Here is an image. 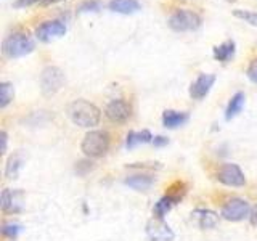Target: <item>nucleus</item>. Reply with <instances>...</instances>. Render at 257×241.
I'll list each match as a JSON object with an SVG mask.
<instances>
[{
    "mask_svg": "<svg viewBox=\"0 0 257 241\" xmlns=\"http://www.w3.org/2000/svg\"><path fill=\"white\" fill-rule=\"evenodd\" d=\"M247 77L251 79L254 84H257V58H254L251 63H249V68H247Z\"/></svg>",
    "mask_w": 257,
    "mask_h": 241,
    "instance_id": "a878e982",
    "label": "nucleus"
},
{
    "mask_svg": "<svg viewBox=\"0 0 257 241\" xmlns=\"http://www.w3.org/2000/svg\"><path fill=\"white\" fill-rule=\"evenodd\" d=\"M147 235L151 241H174L175 235L172 228L164 222V219H151L147 223Z\"/></svg>",
    "mask_w": 257,
    "mask_h": 241,
    "instance_id": "9d476101",
    "label": "nucleus"
},
{
    "mask_svg": "<svg viewBox=\"0 0 257 241\" xmlns=\"http://www.w3.org/2000/svg\"><path fill=\"white\" fill-rule=\"evenodd\" d=\"M68 116L76 126L90 129L98 126L101 111L87 100H74L68 106Z\"/></svg>",
    "mask_w": 257,
    "mask_h": 241,
    "instance_id": "f257e3e1",
    "label": "nucleus"
},
{
    "mask_svg": "<svg viewBox=\"0 0 257 241\" xmlns=\"http://www.w3.org/2000/svg\"><path fill=\"white\" fill-rule=\"evenodd\" d=\"M64 0H42V5H53V4H60Z\"/></svg>",
    "mask_w": 257,
    "mask_h": 241,
    "instance_id": "7c9ffc66",
    "label": "nucleus"
},
{
    "mask_svg": "<svg viewBox=\"0 0 257 241\" xmlns=\"http://www.w3.org/2000/svg\"><path fill=\"white\" fill-rule=\"evenodd\" d=\"M179 199H180V196H175V195H167L164 198H161L158 203L155 204V209H153V212H155V217H158V219H164V215L169 211H171L172 206Z\"/></svg>",
    "mask_w": 257,
    "mask_h": 241,
    "instance_id": "6ab92c4d",
    "label": "nucleus"
},
{
    "mask_svg": "<svg viewBox=\"0 0 257 241\" xmlns=\"http://www.w3.org/2000/svg\"><path fill=\"white\" fill-rule=\"evenodd\" d=\"M23 164H24V155L21 151L15 153V155H12L10 158H8L7 166H5V177L7 179H10V180L18 179Z\"/></svg>",
    "mask_w": 257,
    "mask_h": 241,
    "instance_id": "2eb2a0df",
    "label": "nucleus"
},
{
    "mask_svg": "<svg viewBox=\"0 0 257 241\" xmlns=\"http://www.w3.org/2000/svg\"><path fill=\"white\" fill-rule=\"evenodd\" d=\"M233 16L243 20L244 23L251 24V26H257V13L255 12H249V10H235Z\"/></svg>",
    "mask_w": 257,
    "mask_h": 241,
    "instance_id": "5701e85b",
    "label": "nucleus"
},
{
    "mask_svg": "<svg viewBox=\"0 0 257 241\" xmlns=\"http://www.w3.org/2000/svg\"><path fill=\"white\" fill-rule=\"evenodd\" d=\"M64 85V72L56 66H47L40 74V88L45 96H52Z\"/></svg>",
    "mask_w": 257,
    "mask_h": 241,
    "instance_id": "39448f33",
    "label": "nucleus"
},
{
    "mask_svg": "<svg viewBox=\"0 0 257 241\" xmlns=\"http://www.w3.org/2000/svg\"><path fill=\"white\" fill-rule=\"evenodd\" d=\"M251 214V207H249V203L246 199L241 198H233L230 201H227V204L222 207V217L225 220L230 222H239L249 217Z\"/></svg>",
    "mask_w": 257,
    "mask_h": 241,
    "instance_id": "0eeeda50",
    "label": "nucleus"
},
{
    "mask_svg": "<svg viewBox=\"0 0 257 241\" xmlns=\"http://www.w3.org/2000/svg\"><path fill=\"white\" fill-rule=\"evenodd\" d=\"M155 137L151 135L150 131H142V132H128L127 135V140H125V147L128 150H132L139 145H145V143H150L153 142Z\"/></svg>",
    "mask_w": 257,
    "mask_h": 241,
    "instance_id": "aec40b11",
    "label": "nucleus"
},
{
    "mask_svg": "<svg viewBox=\"0 0 257 241\" xmlns=\"http://www.w3.org/2000/svg\"><path fill=\"white\" fill-rule=\"evenodd\" d=\"M104 114L106 117L114 124H124L128 120L132 114V109H131V104H128L125 100L122 98H116V100H111L106 104V109H104Z\"/></svg>",
    "mask_w": 257,
    "mask_h": 241,
    "instance_id": "6e6552de",
    "label": "nucleus"
},
{
    "mask_svg": "<svg viewBox=\"0 0 257 241\" xmlns=\"http://www.w3.org/2000/svg\"><path fill=\"white\" fill-rule=\"evenodd\" d=\"M24 204V195L21 191L4 190L2 191V209L5 212H20Z\"/></svg>",
    "mask_w": 257,
    "mask_h": 241,
    "instance_id": "f8f14e48",
    "label": "nucleus"
},
{
    "mask_svg": "<svg viewBox=\"0 0 257 241\" xmlns=\"http://www.w3.org/2000/svg\"><path fill=\"white\" fill-rule=\"evenodd\" d=\"M191 215L195 217V220L201 228H214L217 222H219V215L214 211H209V209H198Z\"/></svg>",
    "mask_w": 257,
    "mask_h": 241,
    "instance_id": "dca6fc26",
    "label": "nucleus"
},
{
    "mask_svg": "<svg viewBox=\"0 0 257 241\" xmlns=\"http://www.w3.org/2000/svg\"><path fill=\"white\" fill-rule=\"evenodd\" d=\"M249 220H251V223L254 225V227H257V204L251 209V214H249Z\"/></svg>",
    "mask_w": 257,
    "mask_h": 241,
    "instance_id": "c85d7f7f",
    "label": "nucleus"
},
{
    "mask_svg": "<svg viewBox=\"0 0 257 241\" xmlns=\"http://www.w3.org/2000/svg\"><path fill=\"white\" fill-rule=\"evenodd\" d=\"M235 52H236V44L235 40H225V42L219 44L214 47V58L220 63H228L233 56H235Z\"/></svg>",
    "mask_w": 257,
    "mask_h": 241,
    "instance_id": "ddd939ff",
    "label": "nucleus"
},
{
    "mask_svg": "<svg viewBox=\"0 0 257 241\" xmlns=\"http://www.w3.org/2000/svg\"><path fill=\"white\" fill-rule=\"evenodd\" d=\"M153 143H155V147H164V145H167L169 143V140L166 139V137H155L153 139Z\"/></svg>",
    "mask_w": 257,
    "mask_h": 241,
    "instance_id": "cd10ccee",
    "label": "nucleus"
},
{
    "mask_svg": "<svg viewBox=\"0 0 257 241\" xmlns=\"http://www.w3.org/2000/svg\"><path fill=\"white\" fill-rule=\"evenodd\" d=\"M37 2H42V0H16L13 4L15 8H24V7H31V5H36Z\"/></svg>",
    "mask_w": 257,
    "mask_h": 241,
    "instance_id": "bb28decb",
    "label": "nucleus"
},
{
    "mask_svg": "<svg viewBox=\"0 0 257 241\" xmlns=\"http://www.w3.org/2000/svg\"><path fill=\"white\" fill-rule=\"evenodd\" d=\"M108 7L111 12L120 15H134L142 8L139 0H111Z\"/></svg>",
    "mask_w": 257,
    "mask_h": 241,
    "instance_id": "4468645a",
    "label": "nucleus"
},
{
    "mask_svg": "<svg viewBox=\"0 0 257 241\" xmlns=\"http://www.w3.org/2000/svg\"><path fill=\"white\" fill-rule=\"evenodd\" d=\"M15 98V88L10 82L0 84V108H7Z\"/></svg>",
    "mask_w": 257,
    "mask_h": 241,
    "instance_id": "4be33fe9",
    "label": "nucleus"
},
{
    "mask_svg": "<svg viewBox=\"0 0 257 241\" xmlns=\"http://www.w3.org/2000/svg\"><path fill=\"white\" fill-rule=\"evenodd\" d=\"M80 148H82L84 155L88 156V158H100L103 155H106V151L109 150V135H108V132H104V131L88 132L84 137Z\"/></svg>",
    "mask_w": 257,
    "mask_h": 241,
    "instance_id": "7ed1b4c3",
    "label": "nucleus"
},
{
    "mask_svg": "<svg viewBox=\"0 0 257 241\" xmlns=\"http://www.w3.org/2000/svg\"><path fill=\"white\" fill-rule=\"evenodd\" d=\"M217 180L220 183L227 185V187H244L246 185V177L239 166L225 163L219 167L217 171Z\"/></svg>",
    "mask_w": 257,
    "mask_h": 241,
    "instance_id": "423d86ee",
    "label": "nucleus"
},
{
    "mask_svg": "<svg viewBox=\"0 0 257 241\" xmlns=\"http://www.w3.org/2000/svg\"><path fill=\"white\" fill-rule=\"evenodd\" d=\"M188 120L187 112H180V111H174V109H167L163 112V124L167 129H177L183 126Z\"/></svg>",
    "mask_w": 257,
    "mask_h": 241,
    "instance_id": "f3484780",
    "label": "nucleus"
},
{
    "mask_svg": "<svg viewBox=\"0 0 257 241\" xmlns=\"http://www.w3.org/2000/svg\"><path fill=\"white\" fill-rule=\"evenodd\" d=\"M66 34V24L60 20H50L44 21L40 26L36 29V36L42 42H52L55 39H60Z\"/></svg>",
    "mask_w": 257,
    "mask_h": 241,
    "instance_id": "1a4fd4ad",
    "label": "nucleus"
},
{
    "mask_svg": "<svg viewBox=\"0 0 257 241\" xmlns=\"http://www.w3.org/2000/svg\"><path fill=\"white\" fill-rule=\"evenodd\" d=\"M7 143H8L7 132H2V153H5V151H7Z\"/></svg>",
    "mask_w": 257,
    "mask_h": 241,
    "instance_id": "c756f323",
    "label": "nucleus"
},
{
    "mask_svg": "<svg viewBox=\"0 0 257 241\" xmlns=\"http://www.w3.org/2000/svg\"><path fill=\"white\" fill-rule=\"evenodd\" d=\"M21 230H23L21 225H18V223H5L2 228V233L8 238H15V236H18V233Z\"/></svg>",
    "mask_w": 257,
    "mask_h": 241,
    "instance_id": "b1692460",
    "label": "nucleus"
},
{
    "mask_svg": "<svg viewBox=\"0 0 257 241\" xmlns=\"http://www.w3.org/2000/svg\"><path fill=\"white\" fill-rule=\"evenodd\" d=\"M203 20L196 12L191 10H177L171 15L169 18V26L175 32H188V31H196Z\"/></svg>",
    "mask_w": 257,
    "mask_h": 241,
    "instance_id": "20e7f679",
    "label": "nucleus"
},
{
    "mask_svg": "<svg viewBox=\"0 0 257 241\" xmlns=\"http://www.w3.org/2000/svg\"><path fill=\"white\" fill-rule=\"evenodd\" d=\"M101 7V2L100 0H85V2L80 4L79 7V12H96L98 8Z\"/></svg>",
    "mask_w": 257,
    "mask_h": 241,
    "instance_id": "393cba45",
    "label": "nucleus"
},
{
    "mask_svg": "<svg viewBox=\"0 0 257 241\" xmlns=\"http://www.w3.org/2000/svg\"><path fill=\"white\" fill-rule=\"evenodd\" d=\"M34 50V42L28 32L15 31L8 34L2 42V53L7 58H21Z\"/></svg>",
    "mask_w": 257,
    "mask_h": 241,
    "instance_id": "f03ea898",
    "label": "nucleus"
},
{
    "mask_svg": "<svg viewBox=\"0 0 257 241\" xmlns=\"http://www.w3.org/2000/svg\"><path fill=\"white\" fill-rule=\"evenodd\" d=\"M244 101H246V95L243 92H236L235 95H233L231 100L228 101L227 111H225V119L231 120L233 117H236L241 112V109H243Z\"/></svg>",
    "mask_w": 257,
    "mask_h": 241,
    "instance_id": "a211bd4d",
    "label": "nucleus"
},
{
    "mask_svg": "<svg viewBox=\"0 0 257 241\" xmlns=\"http://www.w3.org/2000/svg\"><path fill=\"white\" fill-rule=\"evenodd\" d=\"M153 183H155V179L150 175H132V177H128V179H125V185L139 191L150 190L153 187Z\"/></svg>",
    "mask_w": 257,
    "mask_h": 241,
    "instance_id": "412c9836",
    "label": "nucleus"
},
{
    "mask_svg": "<svg viewBox=\"0 0 257 241\" xmlns=\"http://www.w3.org/2000/svg\"><path fill=\"white\" fill-rule=\"evenodd\" d=\"M214 82H215L214 74H199L190 87V96L195 100H203L211 92Z\"/></svg>",
    "mask_w": 257,
    "mask_h": 241,
    "instance_id": "9b49d317",
    "label": "nucleus"
}]
</instances>
